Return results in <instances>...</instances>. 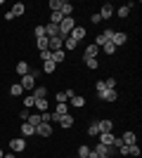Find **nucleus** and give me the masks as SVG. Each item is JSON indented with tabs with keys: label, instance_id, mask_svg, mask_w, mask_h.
<instances>
[{
	"label": "nucleus",
	"instance_id": "4468645a",
	"mask_svg": "<svg viewBox=\"0 0 142 158\" xmlns=\"http://www.w3.org/2000/svg\"><path fill=\"white\" fill-rule=\"evenodd\" d=\"M111 43H114L116 47H118V45H126V43H128V35H126V33L114 31V35H111Z\"/></svg>",
	"mask_w": 142,
	"mask_h": 158
},
{
	"label": "nucleus",
	"instance_id": "49530a36",
	"mask_svg": "<svg viewBox=\"0 0 142 158\" xmlns=\"http://www.w3.org/2000/svg\"><path fill=\"white\" fill-rule=\"evenodd\" d=\"M19 118H21V120H26V118H28V111H26V109H21V113H19Z\"/></svg>",
	"mask_w": 142,
	"mask_h": 158
},
{
	"label": "nucleus",
	"instance_id": "412c9836",
	"mask_svg": "<svg viewBox=\"0 0 142 158\" xmlns=\"http://www.w3.org/2000/svg\"><path fill=\"white\" fill-rule=\"evenodd\" d=\"M17 73H19V76H26V73H31V66H28V61H19V64H17Z\"/></svg>",
	"mask_w": 142,
	"mask_h": 158
},
{
	"label": "nucleus",
	"instance_id": "9d476101",
	"mask_svg": "<svg viewBox=\"0 0 142 158\" xmlns=\"http://www.w3.org/2000/svg\"><path fill=\"white\" fill-rule=\"evenodd\" d=\"M85 35H88V31H85L83 26H76L74 31L69 33V38H71V40H76V43H81V40L85 38Z\"/></svg>",
	"mask_w": 142,
	"mask_h": 158
},
{
	"label": "nucleus",
	"instance_id": "603ef678",
	"mask_svg": "<svg viewBox=\"0 0 142 158\" xmlns=\"http://www.w3.org/2000/svg\"><path fill=\"white\" fill-rule=\"evenodd\" d=\"M78 158H88V156H78Z\"/></svg>",
	"mask_w": 142,
	"mask_h": 158
},
{
	"label": "nucleus",
	"instance_id": "473e14b6",
	"mask_svg": "<svg viewBox=\"0 0 142 158\" xmlns=\"http://www.w3.org/2000/svg\"><path fill=\"white\" fill-rule=\"evenodd\" d=\"M88 135H90V137H97V135H100V127H97V120L88 125Z\"/></svg>",
	"mask_w": 142,
	"mask_h": 158
},
{
	"label": "nucleus",
	"instance_id": "4be33fe9",
	"mask_svg": "<svg viewBox=\"0 0 142 158\" xmlns=\"http://www.w3.org/2000/svg\"><path fill=\"white\" fill-rule=\"evenodd\" d=\"M24 10H26V7H24V2H14L10 12H12L14 17H21V14H24Z\"/></svg>",
	"mask_w": 142,
	"mask_h": 158
},
{
	"label": "nucleus",
	"instance_id": "4c0bfd02",
	"mask_svg": "<svg viewBox=\"0 0 142 158\" xmlns=\"http://www.w3.org/2000/svg\"><path fill=\"white\" fill-rule=\"evenodd\" d=\"M59 5L62 0H50V12H59Z\"/></svg>",
	"mask_w": 142,
	"mask_h": 158
},
{
	"label": "nucleus",
	"instance_id": "c85d7f7f",
	"mask_svg": "<svg viewBox=\"0 0 142 158\" xmlns=\"http://www.w3.org/2000/svg\"><path fill=\"white\" fill-rule=\"evenodd\" d=\"M69 113V104H57V109H54V116H67Z\"/></svg>",
	"mask_w": 142,
	"mask_h": 158
},
{
	"label": "nucleus",
	"instance_id": "ea45409f",
	"mask_svg": "<svg viewBox=\"0 0 142 158\" xmlns=\"http://www.w3.org/2000/svg\"><path fill=\"white\" fill-rule=\"evenodd\" d=\"M95 90H97V97H100V94L104 92V90H107V85H104V80H100V83L95 85Z\"/></svg>",
	"mask_w": 142,
	"mask_h": 158
},
{
	"label": "nucleus",
	"instance_id": "f8f14e48",
	"mask_svg": "<svg viewBox=\"0 0 142 158\" xmlns=\"http://www.w3.org/2000/svg\"><path fill=\"white\" fill-rule=\"evenodd\" d=\"M121 142H123V144H126V146H133V144H137V135H135V132H123V137H121Z\"/></svg>",
	"mask_w": 142,
	"mask_h": 158
},
{
	"label": "nucleus",
	"instance_id": "aec40b11",
	"mask_svg": "<svg viewBox=\"0 0 142 158\" xmlns=\"http://www.w3.org/2000/svg\"><path fill=\"white\" fill-rule=\"evenodd\" d=\"M21 135H24V137H31V135H36V127L28 125L26 120H24V123H21Z\"/></svg>",
	"mask_w": 142,
	"mask_h": 158
},
{
	"label": "nucleus",
	"instance_id": "9b49d317",
	"mask_svg": "<svg viewBox=\"0 0 142 158\" xmlns=\"http://www.w3.org/2000/svg\"><path fill=\"white\" fill-rule=\"evenodd\" d=\"M47 50H50V52H59V50H64V40H62V38H50Z\"/></svg>",
	"mask_w": 142,
	"mask_h": 158
},
{
	"label": "nucleus",
	"instance_id": "bb28decb",
	"mask_svg": "<svg viewBox=\"0 0 142 158\" xmlns=\"http://www.w3.org/2000/svg\"><path fill=\"white\" fill-rule=\"evenodd\" d=\"M83 59H85L88 69H100V59H97V57H83Z\"/></svg>",
	"mask_w": 142,
	"mask_h": 158
},
{
	"label": "nucleus",
	"instance_id": "2f4dec72",
	"mask_svg": "<svg viewBox=\"0 0 142 158\" xmlns=\"http://www.w3.org/2000/svg\"><path fill=\"white\" fill-rule=\"evenodd\" d=\"M97 52H100V47H97V45H88V47H85V57H97Z\"/></svg>",
	"mask_w": 142,
	"mask_h": 158
},
{
	"label": "nucleus",
	"instance_id": "b1692460",
	"mask_svg": "<svg viewBox=\"0 0 142 158\" xmlns=\"http://www.w3.org/2000/svg\"><path fill=\"white\" fill-rule=\"evenodd\" d=\"M54 69H57V64H54L52 59L43 61V73H54Z\"/></svg>",
	"mask_w": 142,
	"mask_h": 158
},
{
	"label": "nucleus",
	"instance_id": "79ce46f5",
	"mask_svg": "<svg viewBox=\"0 0 142 158\" xmlns=\"http://www.w3.org/2000/svg\"><path fill=\"white\" fill-rule=\"evenodd\" d=\"M88 151H90L88 144H81V146H78V156H88Z\"/></svg>",
	"mask_w": 142,
	"mask_h": 158
},
{
	"label": "nucleus",
	"instance_id": "72a5a7b5",
	"mask_svg": "<svg viewBox=\"0 0 142 158\" xmlns=\"http://www.w3.org/2000/svg\"><path fill=\"white\" fill-rule=\"evenodd\" d=\"M36 45H38V50H47V45H50V38H36Z\"/></svg>",
	"mask_w": 142,
	"mask_h": 158
},
{
	"label": "nucleus",
	"instance_id": "20e7f679",
	"mask_svg": "<svg viewBox=\"0 0 142 158\" xmlns=\"http://www.w3.org/2000/svg\"><path fill=\"white\" fill-rule=\"evenodd\" d=\"M114 151H116L114 146H104V144H100V142H97V146H95V153H97L100 158H109Z\"/></svg>",
	"mask_w": 142,
	"mask_h": 158
},
{
	"label": "nucleus",
	"instance_id": "6ab92c4d",
	"mask_svg": "<svg viewBox=\"0 0 142 158\" xmlns=\"http://www.w3.org/2000/svg\"><path fill=\"white\" fill-rule=\"evenodd\" d=\"M26 123H28V125H33V127H38V125H41V113H38V111H36V113H28Z\"/></svg>",
	"mask_w": 142,
	"mask_h": 158
},
{
	"label": "nucleus",
	"instance_id": "e433bc0d",
	"mask_svg": "<svg viewBox=\"0 0 142 158\" xmlns=\"http://www.w3.org/2000/svg\"><path fill=\"white\" fill-rule=\"evenodd\" d=\"M33 35H36V38H45V26H36L33 28Z\"/></svg>",
	"mask_w": 142,
	"mask_h": 158
},
{
	"label": "nucleus",
	"instance_id": "f03ea898",
	"mask_svg": "<svg viewBox=\"0 0 142 158\" xmlns=\"http://www.w3.org/2000/svg\"><path fill=\"white\" fill-rule=\"evenodd\" d=\"M52 120H57V123H59L64 130L74 127V116H71V113H67V116H54V113H52Z\"/></svg>",
	"mask_w": 142,
	"mask_h": 158
},
{
	"label": "nucleus",
	"instance_id": "37998d69",
	"mask_svg": "<svg viewBox=\"0 0 142 158\" xmlns=\"http://www.w3.org/2000/svg\"><path fill=\"white\" fill-rule=\"evenodd\" d=\"M128 156H135V158H140V146H137V144H133V146H130V153H128Z\"/></svg>",
	"mask_w": 142,
	"mask_h": 158
},
{
	"label": "nucleus",
	"instance_id": "58836bf2",
	"mask_svg": "<svg viewBox=\"0 0 142 158\" xmlns=\"http://www.w3.org/2000/svg\"><path fill=\"white\" fill-rule=\"evenodd\" d=\"M104 85H107V90H116V78H107Z\"/></svg>",
	"mask_w": 142,
	"mask_h": 158
},
{
	"label": "nucleus",
	"instance_id": "f3484780",
	"mask_svg": "<svg viewBox=\"0 0 142 158\" xmlns=\"http://www.w3.org/2000/svg\"><path fill=\"white\" fill-rule=\"evenodd\" d=\"M97 127H100V135L102 132H111L114 130V120H97Z\"/></svg>",
	"mask_w": 142,
	"mask_h": 158
},
{
	"label": "nucleus",
	"instance_id": "de8ad7c7",
	"mask_svg": "<svg viewBox=\"0 0 142 158\" xmlns=\"http://www.w3.org/2000/svg\"><path fill=\"white\" fill-rule=\"evenodd\" d=\"M64 94H67V102H69V99H71V97H76V92H74V90H67V92H64Z\"/></svg>",
	"mask_w": 142,
	"mask_h": 158
},
{
	"label": "nucleus",
	"instance_id": "3c124183",
	"mask_svg": "<svg viewBox=\"0 0 142 158\" xmlns=\"http://www.w3.org/2000/svg\"><path fill=\"white\" fill-rule=\"evenodd\" d=\"M2 156H5V153H2V149H0V158H2Z\"/></svg>",
	"mask_w": 142,
	"mask_h": 158
},
{
	"label": "nucleus",
	"instance_id": "c756f323",
	"mask_svg": "<svg viewBox=\"0 0 142 158\" xmlns=\"http://www.w3.org/2000/svg\"><path fill=\"white\" fill-rule=\"evenodd\" d=\"M33 104H36V99H33V94H26V97H24V109H33Z\"/></svg>",
	"mask_w": 142,
	"mask_h": 158
},
{
	"label": "nucleus",
	"instance_id": "a19ab883",
	"mask_svg": "<svg viewBox=\"0 0 142 158\" xmlns=\"http://www.w3.org/2000/svg\"><path fill=\"white\" fill-rule=\"evenodd\" d=\"M54 102H57V104H67V94H64V92H57Z\"/></svg>",
	"mask_w": 142,
	"mask_h": 158
},
{
	"label": "nucleus",
	"instance_id": "1a4fd4ad",
	"mask_svg": "<svg viewBox=\"0 0 142 158\" xmlns=\"http://www.w3.org/2000/svg\"><path fill=\"white\" fill-rule=\"evenodd\" d=\"M133 7H135V2H126V5H121L118 10H114V14H118V19H126V17L130 14V10H133Z\"/></svg>",
	"mask_w": 142,
	"mask_h": 158
},
{
	"label": "nucleus",
	"instance_id": "6e6552de",
	"mask_svg": "<svg viewBox=\"0 0 142 158\" xmlns=\"http://www.w3.org/2000/svg\"><path fill=\"white\" fill-rule=\"evenodd\" d=\"M36 135L38 137H52V125L50 123H41V125L36 127Z\"/></svg>",
	"mask_w": 142,
	"mask_h": 158
},
{
	"label": "nucleus",
	"instance_id": "ddd939ff",
	"mask_svg": "<svg viewBox=\"0 0 142 158\" xmlns=\"http://www.w3.org/2000/svg\"><path fill=\"white\" fill-rule=\"evenodd\" d=\"M59 12H62V17H71V14H74V5H71L69 0H62Z\"/></svg>",
	"mask_w": 142,
	"mask_h": 158
},
{
	"label": "nucleus",
	"instance_id": "09e8293b",
	"mask_svg": "<svg viewBox=\"0 0 142 158\" xmlns=\"http://www.w3.org/2000/svg\"><path fill=\"white\" fill-rule=\"evenodd\" d=\"M88 158H100V156L95 153V149H90V151H88Z\"/></svg>",
	"mask_w": 142,
	"mask_h": 158
},
{
	"label": "nucleus",
	"instance_id": "39448f33",
	"mask_svg": "<svg viewBox=\"0 0 142 158\" xmlns=\"http://www.w3.org/2000/svg\"><path fill=\"white\" fill-rule=\"evenodd\" d=\"M100 19L104 21V19H111V17H114V5H111V2H104V5H102V10L100 12Z\"/></svg>",
	"mask_w": 142,
	"mask_h": 158
},
{
	"label": "nucleus",
	"instance_id": "2eb2a0df",
	"mask_svg": "<svg viewBox=\"0 0 142 158\" xmlns=\"http://www.w3.org/2000/svg\"><path fill=\"white\" fill-rule=\"evenodd\" d=\"M31 94H33V99H45L47 97V87L45 85H36L33 90H31Z\"/></svg>",
	"mask_w": 142,
	"mask_h": 158
},
{
	"label": "nucleus",
	"instance_id": "8fccbe9b",
	"mask_svg": "<svg viewBox=\"0 0 142 158\" xmlns=\"http://www.w3.org/2000/svg\"><path fill=\"white\" fill-rule=\"evenodd\" d=\"M2 158H17V153H12V151H10V153H5Z\"/></svg>",
	"mask_w": 142,
	"mask_h": 158
},
{
	"label": "nucleus",
	"instance_id": "423d86ee",
	"mask_svg": "<svg viewBox=\"0 0 142 158\" xmlns=\"http://www.w3.org/2000/svg\"><path fill=\"white\" fill-rule=\"evenodd\" d=\"M24 90H33L38 83H36V76H31V73H26V76H21V83H19Z\"/></svg>",
	"mask_w": 142,
	"mask_h": 158
},
{
	"label": "nucleus",
	"instance_id": "a878e982",
	"mask_svg": "<svg viewBox=\"0 0 142 158\" xmlns=\"http://www.w3.org/2000/svg\"><path fill=\"white\" fill-rule=\"evenodd\" d=\"M33 109L38 113H43V111H47V102L45 99H36V104H33Z\"/></svg>",
	"mask_w": 142,
	"mask_h": 158
},
{
	"label": "nucleus",
	"instance_id": "5701e85b",
	"mask_svg": "<svg viewBox=\"0 0 142 158\" xmlns=\"http://www.w3.org/2000/svg\"><path fill=\"white\" fill-rule=\"evenodd\" d=\"M64 59H67V52H64V50L52 52V61H54V64H64Z\"/></svg>",
	"mask_w": 142,
	"mask_h": 158
},
{
	"label": "nucleus",
	"instance_id": "a18cd8bd",
	"mask_svg": "<svg viewBox=\"0 0 142 158\" xmlns=\"http://www.w3.org/2000/svg\"><path fill=\"white\" fill-rule=\"evenodd\" d=\"M90 21H93V24H100L102 19H100V14H93V17H90Z\"/></svg>",
	"mask_w": 142,
	"mask_h": 158
},
{
	"label": "nucleus",
	"instance_id": "f257e3e1",
	"mask_svg": "<svg viewBox=\"0 0 142 158\" xmlns=\"http://www.w3.org/2000/svg\"><path fill=\"white\" fill-rule=\"evenodd\" d=\"M76 28V21H74V17H64L62 19V24H59V33H57V38H62V40H67L69 38V33Z\"/></svg>",
	"mask_w": 142,
	"mask_h": 158
},
{
	"label": "nucleus",
	"instance_id": "c03bdc74",
	"mask_svg": "<svg viewBox=\"0 0 142 158\" xmlns=\"http://www.w3.org/2000/svg\"><path fill=\"white\" fill-rule=\"evenodd\" d=\"M41 59H43V61L52 59V52H50V50H41Z\"/></svg>",
	"mask_w": 142,
	"mask_h": 158
},
{
	"label": "nucleus",
	"instance_id": "dca6fc26",
	"mask_svg": "<svg viewBox=\"0 0 142 158\" xmlns=\"http://www.w3.org/2000/svg\"><path fill=\"white\" fill-rule=\"evenodd\" d=\"M67 104H71L74 109H83V106H85V97H81V94H76V97H71V99H69Z\"/></svg>",
	"mask_w": 142,
	"mask_h": 158
},
{
	"label": "nucleus",
	"instance_id": "0eeeda50",
	"mask_svg": "<svg viewBox=\"0 0 142 158\" xmlns=\"http://www.w3.org/2000/svg\"><path fill=\"white\" fill-rule=\"evenodd\" d=\"M116 139H118V137H114L111 132H102V135H100V144H104V146H114V149H116Z\"/></svg>",
	"mask_w": 142,
	"mask_h": 158
},
{
	"label": "nucleus",
	"instance_id": "c9c22d12",
	"mask_svg": "<svg viewBox=\"0 0 142 158\" xmlns=\"http://www.w3.org/2000/svg\"><path fill=\"white\" fill-rule=\"evenodd\" d=\"M102 38H104V43H111V35H114V28H107L104 33H100Z\"/></svg>",
	"mask_w": 142,
	"mask_h": 158
},
{
	"label": "nucleus",
	"instance_id": "a211bd4d",
	"mask_svg": "<svg viewBox=\"0 0 142 158\" xmlns=\"http://www.w3.org/2000/svg\"><path fill=\"white\" fill-rule=\"evenodd\" d=\"M100 99H104V102H116V99H118V92H116V90H104V92L100 94Z\"/></svg>",
	"mask_w": 142,
	"mask_h": 158
},
{
	"label": "nucleus",
	"instance_id": "f704fd0d",
	"mask_svg": "<svg viewBox=\"0 0 142 158\" xmlns=\"http://www.w3.org/2000/svg\"><path fill=\"white\" fill-rule=\"evenodd\" d=\"M76 47H78V43H76V40H71V38L64 40V50H69V52H71V50H76Z\"/></svg>",
	"mask_w": 142,
	"mask_h": 158
},
{
	"label": "nucleus",
	"instance_id": "cd10ccee",
	"mask_svg": "<svg viewBox=\"0 0 142 158\" xmlns=\"http://www.w3.org/2000/svg\"><path fill=\"white\" fill-rule=\"evenodd\" d=\"M21 92H24V87H21L19 83H14V85H10V94H12V97H19Z\"/></svg>",
	"mask_w": 142,
	"mask_h": 158
},
{
	"label": "nucleus",
	"instance_id": "393cba45",
	"mask_svg": "<svg viewBox=\"0 0 142 158\" xmlns=\"http://www.w3.org/2000/svg\"><path fill=\"white\" fill-rule=\"evenodd\" d=\"M62 19H64V17H62V12H50V24L59 26V24H62Z\"/></svg>",
	"mask_w": 142,
	"mask_h": 158
},
{
	"label": "nucleus",
	"instance_id": "7ed1b4c3",
	"mask_svg": "<svg viewBox=\"0 0 142 158\" xmlns=\"http://www.w3.org/2000/svg\"><path fill=\"white\" fill-rule=\"evenodd\" d=\"M26 149V139L21 137V139H10V151L12 153H21Z\"/></svg>",
	"mask_w": 142,
	"mask_h": 158
},
{
	"label": "nucleus",
	"instance_id": "7c9ffc66",
	"mask_svg": "<svg viewBox=\"0 0 142 158\" xmlns=\"http://www.w3.org/2000/svg\"><path fill=\"white\" fill-rule=\"evenodd\" d=\"M102 52H104V54H114L116 45H114V43H104V45H102Z\"/></svg>",
	"mask_w": 142,
	"mask_h": 158
}]
</instances>
